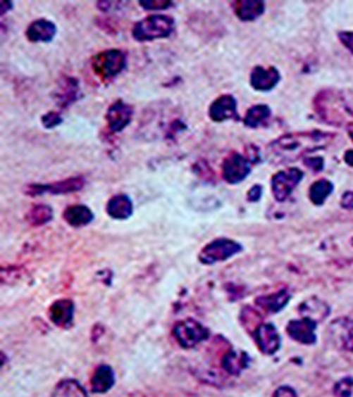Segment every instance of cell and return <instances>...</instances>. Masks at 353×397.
Wrapping results in <instances>:
<instances>
[{
	"mask_svg": "<svg viewBox=\"0 0 353 397\" xmlns=\"http://www.w3.org/2000/svg\"><path fill=\"white\" fill-rule=\"evenodd\" d=\"M333 138L329 132L321 130L290 132L274 140L267 148V156L274 163H292L306 153L327 147Z\"/></svg>",
	"mask_w": 353,
	"mask_h": 397,
	"instance_id": "obj_1",
	"label": "cell"
},
{
	"mask_svg": "<svg viewBox=\"0 0 353 397\" xmlns=\"http://www.w3.org/2000/svg\"><path fill=\"white\" fill-rule=\"evenodd\" d=\"M175 30V19L171 15H151L132 27V38L140 42L166 39Z\"/></svg>",
	"mask_w": 353,
	"mask_h": 397,
	"instance_id": "obj_2",
	"label": "cell"
},
{
	"mask_svg": "<svg viewBox=\"0 0 353 397\" xmlns=\"http://www.w3.org/2000/svg\"><path fill=\"white\" fill-rule=\"evenodd\" d=\"M91 64L99 79L103 82L112 81L124 71L128 64V56L120 49H109L95 54Z\"/></svg>",
	"mask_w": 353,
	"mask_h": 397,
	"instance_id": "obj_3",
	"label": "cell"
},
{
	"mask_svg": "<svg viewBox=\"0 0 353 397\" xmlns=\"http://www.w3.org/2000/svg\"><path fill=\"white\" fill-rule=\"evenodd\" d=\"M175 341L183 349H192L210 336V331L204 324L192 318L179 321L173 330Z\"/></svg>",
	"mask_w": 353,
	"mask_h": 397,
	"instance_id": "obj_4",
	"label": "cell"
},
{
	"mask_svg": "<svg viewBox=\"0 0 353 397\" xmlns=\"http://www.w3.org/2000/svg\"><path fill=\"white\" fill-rule=\"evenodd\" d=\"M242 251V245L230 239H216L208 243L199 253V260L204 265L229 260Z\"/></svg>",
	"mask_w": 353,
	"mask_h": 397,
	"instance_id": "obj_5",
	"label": "cell"
},
{
	"mask_svg": "<svg viewBox=\"0 0 353 397\" xmlns=\"http://www.w3.org/2000/svg\"><path fill=\"white\" fill-rule=\"evenodd\" d=\"M84 186H85V180H84L83 177H72V178L56 181V182H51V184H27L25 187V194L29 196H39L46 194L58 196V194L81 191Z\"/></svg>",
	"mask_w": 353,
	"mask_h": 397,
	"instance_id": "obj_6",
	"label": "cell"
},
{
	"mask_svg": "<svg viewBox=\"0 0 353 397\" xmlns=\"http://www.w3.org/2000/svg\"><path fill=\"white\" fill-rule=\"evenodd\" d=\"M304 173L298 168H288L275 173L272 178V191L276 201L283 202L290 196L302 181Z\"/></svg>",
	"mask_w": 353,
	"mask_h": 397,
	"instance_id": "obj_7",
	"label": "cell"
},
{
	"mask_svg": "<svg viewBox=\"0 0 353 397\" xmlns=\"http://www.w3.org/2000/svg\"><path fill=\"white\" fill-rule=\"evenodd\" d=\"M251 172L249 159L239 153H230L222 163V177L230 184H237L245 180Z\"/></svg>",
	"mask_w": 353,
	"mask_h": 397,
	"instance_id": "obj_8",
	"label": "cell"
},
{
	"mask_svg": "<svg viewBox=\"0 0 353 397\" xmlns=\"http://www.w3.org/2000/svg\"><path fill=\"white\" fill-rule=\"evenodd\" d=\"M328 334L339 349L353 352V320L347 317L335 319L329 324Z\"/></svg>",
	"mask_w": 353,
	"mask_h": 397,
	"instance_id": "obj_9",
	"label": "cell"
},
{
	"mask_svg": "<svg viewBox=\"0 0 353 397\" xmlns=\"http://www.w3.org/2000/svg\"><path fill=\"white\" fill-rule=\"evenodd\" d=\"M134 116V107L122 99H117L106 112L107 126L112 132H120L130 125Z\"/></svg>",
	"mask_w": 353,
	"mask_h": 397,
	"instance_id": "obj_10",
	"label": "cell"
},
{
	"mask_svg": "<svg viewBox=\"0 0 353 397\" xmlns=\"http://www.w3.org/2000/svg\"><path fill=\"white\" fill-rule=\"evenodd\" d=\"M209 118L216 122H225L229 120L237 122L240 120V116L237 113V99L230 94L218 96L209 107Z\"/></svg>",
	"mask_w": 353,
	"mask_h": 397,
	"instance_id": "obj_11",
	"label": "cell"
},
{
	"mask_svg": "<svg viewBox=\"0 0 353 397\" xmlns=\"http://www.w3.org/2000/svg\"><path fill=\"white\" fill-rule=\"evenodd\" d=\"M81 87L79 81L71 77H63L58 81L56 92H54V99L56 105L60 108H68L73 103L77 102L81 96Z\"/></svg>",
	"mask_w": 353,
	"mask_h": 397,
	"instance_id": "obj_12",
	"label": "cell"
},
{
	"mask_svg": "<svg viewBox=\"0 0 353 397\" xmlns=\"http://www.w3.org/2000/svg\"><path fill=\"white\" fill-rule=\"evenodd\" d=\"M259 349L267 355H272L280 350V336L278 331L271 324H262L253 334Z\"/></svg>",
	"mask_w": 353,
	"mask_h": 397,
	"instance_id": "obj_13",
	"label": "cell"
},
{
	"mask_svg": "<svg viewBox=\"0 0 353 397\" xmlns=\"http://www.w3.org/2000/svg\"><path fill=\"white\" fill-rule=\"evenodd\" d=\"M75 305L70 299H58L49 308V319L58 328H70L73 324Z\"/></svg>",
	"mask_w": 353,
	"mask_h": 397,
	"instance_id": "obj_14",
	"label": "cell"
},
{
	"mask_svg": "<svg viewBox=\"0 0 353 397\" xmlns=\"http://www.w3.org/2000/svg\"><path fill=\"white\" fill-rule=\"evenodd\" d=\"M316 322L309 319L302 318L290 321L286 327L288 336L302 344H314L316 342Z\"/></svg>",
	"mask_w": 353,
	"mask_h": 397,
	"instance_id": "obj_15",
	"label": "cell"
},
{
	"mask_svg": "<svg viewBox=\"0 0 353 397\" xmlns=\"http://www.w3.org/2000/svg\"><path fill=\"white\" fill-rule=\"evenodd\" d=\"M280 75L275 68H263V66H255L251 73L249 77V83L252 87L261 91V92H267L274 89L278 82H280Z\"/></svg>",
	"mask_w": 353,
	"mask_h": 397,
	"instance_id": "obj_16",
	"label": "cell"
},
{
	"mask_svg": "<svg viewBox=\"0 0 353 397\" xmlns=\"http://www.w3.org/2000/svg\"><path fill=\"white\" fill-rule=\"evenodd\" d=\"M56 34V26L48 19L41 18L32 21L26 30V37L30 42H50Z\"/></svg>",
	"mask_w": 353,
	"mask_h": 397,
	"instance_id": "obj_17",
	"label": "cell"
},
{
	"mask_svg": "<svg viewBox=\"0 0 353 397\" xmlns=\"http://www.w3.org/2000/svg\"><path fill=\"white\" fill-rule=\"evenodd\" d=\"M106 212L109 217L118 221L130 219L134 212L132 198L128 194H115L107 202Z\"/></svg>",
	"mask_w": 353,
	"mask_h": 397,
	"instance_id": "obj_18",
	"label": "cell"
},
{
	"mask_svg": "<svg viewBox=\"0 0 353 397\" xmlns=\"http://www.w3.org/2000/svg\"><path fill=\"white\" fill-rule=\"evenodd\" d=\"M249 361L251 360L247 352L229 350L222 357L221 367L228 374L237 377L249 367Z\"/></svg>",
	"mask_w": 353,
	"mask_h": 397,
	"instance_id": "obj_19",
	"label": "cell"
},
{
	"mask_svg": "<svg viewBox=\"0 0 353 397\" xmlns=\"http://www.w3.org/2000/svg\"><path fill=\"white\" fill-rule=\"evenodd\" d=\"M300 316L302 318L309 319L318 324L319 321L325 320L329 313H330V308L325 301L318 299V298H310L304 303H300L298 307Z\"/></svg>",
	"mask_w": 353,
	"mask_h": 397,
	"instance_id": "obj_20",
	"label": "cell"
},
{
	"mask_svg": "<svg viewBox=\"0 0 353 397\" xmlns=\"http://www.w3.org/2000/svg\"><path fill=\"white\" fill-rule=\"evenodd\" d=\"M115 385V373L112 367L102 364L97 367L91 377V391L95 394H104Z\"/></svg>",
	"mask_w": 353,
	"mask_h": 397,
	"instance_id": "obj_21",
	"label": "cell"
},
{
	"mask_svg": "<svg viewBox=\"0 0 353 397\" xmlns=\"http://www.w3.org/2000/svg\"><path fill=\"white\" fill-rule=\"evenodd\" d=\"M64 221L72 227H87L94 220V213L89 206L84 204H74L64 210Z\"/></svg>",
	"mask_w": 353,
	"mask_h": 397,
	"instance_id": "obj_22",
	"label": "cell"
},
{
	"mask_svg": "<svg viewBox=\"0 0 353 397\" xmlns=\"http://www.w3.org/2000/svg\"><path fill=\"white\" fill-rule=\"evenodd\" d=\"M234 13L242 21H254L264 13L265 5L259 0H239L232 4Z\"/></svg>",
	"mask_w": 353,
	"mask_h": 397,
	"instance_id": "obj_23",
	"label": "cell"
},
{
	"mask_svg": "<svg viewBox=\"0 0 353 397\" xmlns=\"http://www.w3.org/2000/svg\"><path fill=\"white\" fill-rule=\"evenodd\" d=\"M290 299V294L286 289L271 294V295L261 296L256 298L255 303L259 308L267 313H276L282 310L287 305Z\"/></svg>",
	"mask_w": 353,
	"mask_h": 397,
	"instance_id": "obj_24",
	"label": "cell"
},
{
	"mask_svg": "<svg viewBox=\"0 0 353 397\" xmlns=\"http://www.w3.org/2000/svg\"><path fill=\"white\" fill-rule=\"evenodd\" d=\"M52 397H89V394L77 379H66L56 385Z\"/></svg>",
	"mask_w": 353,
	"mask_h": 397,
	"instance_id": "obj_25",
	"label": "cell"
},
{
	"mask_svg": "<svg viewBox=\"0 0 353 397\" xmlns=\"http://www.w3.org/2000/svg\"><path fill=\"white\" fill-rule=\"evenodd\" d=\"M54 219V210L47 204H37L27 213L26 220L32 227H42Z\"/></svg>",
	"mask_w": 353,
	"mask_h": 397,
	"instance_id": "obj_26",
	"label": "cell"
},
{
	"mask_svg": "<svg viewBox=\"0 0 353 397\" xmlns=\"http://www.w3.org/2000/svg\"><path fill=\"white\" fill-rule=\"evenodd\" d=\"M271 108L264 104L254 105L247 112L244 118L245 126L249 128H257L266 122L271 118Z\"/></svg>",
	"mask_w": 353,
	"mask_h": 397,
	"instance_id": "obj_27",
	"label": "cell"
},
{
	"mask_svg": "<svg viewBox=\"0 0 353 397\" xmlns=\"http://www.w3.org/2000/svg\"><path fill=\"white\" fill-rule=\"evenodd\" d=\"M333 187L330 181L321 179L311 184L309 189L310 201L316 206H321L325 203L326 198L330 196Z\"/></svg>",
	"mask_w": 353,
	"mask_h": 397,
	"instance_id": "obj_28",
	"label": "cell"
},
{
	"mask_svg": "<svg viewBox=\"0 0 353 397\" xmlns=\"http://www.w3.org/2000/svg\"><path fill=\"white\" fill-rule=\"evenodd\" d=\"M261 318H262L261 315H259L255 309L251 308V307H245V308H243V310H242V324H243L247 330L251 331L252 334H254V331L262 324Z\"/></svg>",
	"mask_w": 353,
	"mask_h": 397,
	"instance_id": "obj_29",
	"label": "cell"
},
{
	"mask_svg": "<svg viewBox=\"0 0 353 397\" xmlns=\"http://www.w3.org/2000/svg\"><path fill=\"white\" fill-rule=\"evenodd\" d=\"M25 274H26V270L21 266L11 265L8 267H3L1 268V274H0L1 284L3 285H11V284L17 283Z\"/></svg>",
	"mask_w": 353,
	"mask_h": 397,
	"instance_id": "obj_30",
	"label": "cell"
},
{
	"mask_svg": "<svg viewBox=\"0 0 353 397\" xmlns=\"http://www.w3.org/2000/svg\"><path fill=\"white\" fill-rule=\"evenodd\" d=\"M353 392V379L352 377H345L341 379L333 389L335 397H351Z\"/></svg>",
	"mask_w": 353,
	"mask_h": 397,
	"instance_id": "obj_31",
	"label": "cell"
},
{
	"mask_svg": "<svg viewBox=\"0 0 353 397\" xmlns=\"http://www.w3.org/2000/svg\"><path fill=\"white\" fill-rule=\"evenodd\" d=\"M62 122H63V118H62L60 113L54 112V111L46 113V114L42 115V118H41V122H42V125H44V127L47 128V130H54V128L61 125Z\"/></svg>",
	"mask_w": 353,
	"mask_h": 397,
	"instance_id": "obj_32",
	"label": "cell"
},
{
	"mask_svg": "<svg viewBox=\"0 0 353 397\" xmlns=\"http://www.w3.org/2000/svg\"><path fill=\"white\" fill-rule=\"evenodd\" d=\"M140 6L145 11H166L173 7V3L169 0H146L140 1Z\"/></svg>",
	"mask_w": 353,
	"mask_h": 397,
	"instance_id": "obj_33",
	"label": "cell"
},
{
	"mask_svg": "<svg viewBox=\"0 0 353 397\" xmlns=\"http://www.w3.org/2000/svg\"><path fill=\"white\" fill-rule=\"evenodd\" d=\"M339 40L341 44L348 49L349 51L353 54V32L352 31H342L339 33Z\"/></svg>",
	"mask_w": 353,
	"mask_h": 397,
	"instance_id": "obj_34",
	"label": "cell"
},
{
	"mask_svg": "<svg viewBox=\"0 0 353 397\" xmlns=\"http://www.w3.org/2000/svg\"><path fill=\"white\" fill-rule=\"evenodd\" d=\"M304 163L307 165L308 168L318 172V171L323 169V159L321 157H314V158H305Z\"/></svg>",
	"mask_w": 353,
	"mask_h": 397,
	"instance_id": "obj_35",
	"label": "cell"
},
{
	"mask_svg": "<svg viewBox=\"0 0 353 397\" xmlns=\"http://www.w3.org/2000/svg\"><path fill=\"white\" fill-rule=\"evenodd\" d=\"M262 187L259 186V184H255V186L252 187L249 192H247V200H249V202L259 201L261 196H262Z\"/></svg>",
	"mask_w": 353,
	"mask_h": 397,
	"instance_id": "obj_36",
	"label": "cell"
},
{
	"mask_svg": "<svg viewBox=\"0 0 353 397\" xmlns=\"http://www.w3.org/2000/svg\"><path fill=\"white\" fill-rule=\"evenodd\" d=\"M273 397H297V393L290 386H280L275 391Z\"/></svg>",
	"mask_w": 353,
	"mask_h": 397,
	"instance_id": "obj_37",
	"label": "cell"
},
{
	"mask_svg": "<svg viewBox=\"0 0 353 397\" xmlns=\"http://www.w3.org/2000/svg\"><path fill=\"white\" fill-rule=\"evenodd\" d=\"M343 107H345V111L349 114L353 116V91L350 92H347L346 95H343L342 97Z\"/></svg>",
	"mask_w": 353,
	"mask_h": 397,
	"instance_id": "obj_38",
	"label": "cell"
},
{
	"mask_svg": "<svg viewBox=\"0 0 353 397\" xmlns=\"http://www.w3.org/2000/svg\"><path fill=\"white\" fill-rule=\"evenodd\" d=\"M343 209L353 210V191L346 192L341 198Z\"/></svg>",
	"mask_w": 353,
	"mask_h": 397,
	"instance_id": "obj_39",
	"label": "cell"
},
{
	"mask_svg": "<svg viewBox=\"0 0 353 397\" xmlns=\"http://www.w3.org/2000/svg\"><path fill=\"white\" fill-rule=\"evenodd\" d=\"M197 173H198V176H200L201 178L209 179V180H211L213 177H211L213 175L211 169L209 168V167H204V165H197L196 168Z\"/></svg>",
	"mask_w": 353,
	"mask_h": 397,
	"instance_id": "obj_40",
	"label": "cell"
},
{
	"mask_svg": "<svg viewBox=\"0 0 353 397\" xmlns=\"http://www.w3.org/2000/svg\"><path fill=\"white\" fill-rule=\"evenodd\" d=\"M11 7H13V4L9 3V1H1V5H0V15H5L6 13L11 11Z\"/></svg>",
	"mask_w": 353,
	"mask_h": 397,
	"instance_id": "obj_41",
	"label": "cell"
},
{
	"mask_svg": "<svg viewBox=\"0 0 353 397\" xmlns=\"http://www.w3.org/2000/svg\"><path fill=\"white\" fill-rule=\"evenodd\" d=\"M345 161H346L347 165L353 167V151H348L345 153Z\"/></svg>",
	"mask_w": 353,
	"mask_h": 397,
	"instance_id": "obj_42",
	"label": "cell"
},
{
	"mask_svg": "<svg viewBox=\"0 0 353 397\" xmlns=\"http://www.w3.org/2000/svg\"><path fill=\"white\" fill-rule=\"evenodd\" d=\"M349 136H350L351 139L353 140V124L349 126Z\"/></svg>",
	"mask_w": 353,
	"mask_h": 397,
	"instance_id": "obj_43",
	"label": "cell"
},
{
	"mask_svg": "<svg viewBox=\"0 0 353 397\" xmlns=\"http://www.w3.org/2000/svg\"><path fill=\"white\" fill-rule=\"evenodd\" d=\"M352 245H353V239H352Z\"/></svg>",
	"mask_w": 353,
	"mask_h": 397,
	"instance_id": "obj_44",
	"label": "cell"
}]
</instances>
